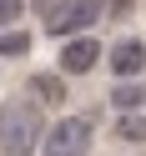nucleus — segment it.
Returning a JSON list of instances; mask_svg holds the SVG:
<instances>
[{"instance_id":"7ed1b4c3","label":"nucleus","mask_w":146,"mask_h":156,"mask_svg":"<svg viewBox=\"0 0 146 156\" xmlns=\"http://www.w3.org/2000/svg\"><path fill=\"white\" fill-rule=\"evenodd\" d=\"M101 20V0H55L45 10V30L51 35H86Z\"/></svg>"},{"instance_id":"f03ea898","label":"nucleus","mask_w":146,"mask_h":156,"mask_svg":"<svg viewBox=\"0 0 146 156\" xmlns=\"http://www.w3.org/2000/svg\"><path fill=\"white\" fill-rule=\"evenodd\" d=\"M96 141V121L91 116H61L51 121V131H41V156H86Z\"/></svg>"},{"instance_id":"9b49d317","label":"nucleus","mask_w":146,"mask_h":156,"mask_svg":"<svg viewBox=\"0 0 146 156\" xmlns=\"http://www.w3.org/2000/svg\"><path fill=\"white\" fill-rule=\"evenodd\" d=\"M131 5H136V0H106V5H101V15H126Z\"/></svg>"},{"instance_id":"6e6552de","label":"nucleus","mask_w":146,"mask_h":156,"mask_svg":"<svg viewBox=\"0 0 146 156\" xmlns=\"http://www.w3.org/2000/svg\"><path fill=\"white\" fill-rule=\"evenodd\" d=\"M111 101L121 106V111H131V106H146V86H141V81L131 76V81H121V86L111 91Z\"/></svg>"},{"instance_id":"0eeeda50","label":"nucleus","mask_w":146,"mask_h":156,"mask_svg":"<svg viewBox=\"0 0 146 156\" xmlns=\"http://www.w3.org/2000/svg\"><path fill=\"white\" fill-rule=\"evenodd\" d=\"M30 91H35V101H51V106L66 101V81H61V76H51V71L30 76Z\"/></svg>"},{"instance_id":"423d86ee","label":"nucleus","mask_w":146,"mask_h":156,"mask_svg":"<svg viewBox=\"0 0 146 156\" xmlns=\"http://www.w3.org/2000/svg\"><path fill=\"white\" fill-rule=\"evenodd\" d=\"M30 30H20V25H10V30H0V61H20V55H30Z\"/></svg>"},{"instance_id":"f8f14e48","label":"nucleus","mask_w":146,"mask_h":156,"mask_svg":"<svg viewBox=\"0 0 146 156\" xmlns=\"http://www.w3.org/2000/svg\"><path fill=\"white\" fill-rule=\"evenodd\" d=\"M35 5H41V15H45V10H51V5H55V0H35Z\"/></svg>"},{"instance_id":"20e7f679","label":"nucleus","mask_w":146,"mask_h":156,"mask_svg":"<svg viewBox=\"0 0 146 156\" xmlns=\"http://www.w3.org/2000/svg\"><path fill=\"white\" fill-rule=\"evenodd\" d=\"M96 61H101V41H91V30L61 45V71H66V76H86Z\"/></svg>"},{"instance_id":"1a4fd4ad","label":"nucleus","mask_w":146,"mask_h":156,"mask_svg":"<svg viewBox=\"0 0 146 156\" xmlns=\"http://www.w3.org/2000/svg\"><path fill=\"white\" fill-rule=\"evenodd\" d=\"M116 136H121V141H146V116H126V121L116 126Z\"/></svg>"},{"instance_id":"f257e3e1","label":"nucleus","mask_w":146,"mask_h":156,"mask_svg":"<svg viewBox=\"0 0 146 156\" xmlns=\"http://www.w3.org/2000/svg\"><path fill=\"white\" fill-rule=\"evenodd\" d=\"M41 146V111L30 101H10L0 111V151L5 156H30Z\"/></svg>"},{"instance_id":"39448f33","label":"nucleus","mask_w":146,"mask_h":156,"mask_svg":"<svg viewBox=\"0 0 146 156\" xmlns=\"http://www.w3.org/2000/svg\"><path fill=\"white\" fill-rule=\"evenodd\" d=\"M141 66H146V45L136 41V35H131V41H121V45L111 51V71L121 76V81H131V76L141 71Z\"/></svg>"},{"instance_id":"9d476101","label":"nucleus","mask_w":146,"mask_h":156,"mask_svg":"<svg viewBox=\"0 0 146 156\" xmlns=\"http://www.w3.org/2000/svg\"><path fill=\"white\" fill-rule=\"evenodd\" d=\"M25 15V0H0V25H15Z\"/></svg>"}]
</instances>
